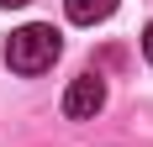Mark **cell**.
Segmentation results:
<instances>
[{
    "mask_svg": "<svg viewBox=\"0 0 153 147\" xmlns=\"http://www.w3.org/2000/svg\"><path fill=\"white\" fill-rule=\"evenodd\" d=\"M143 58L153 63V21H148V32H143Z\"/></svg>",
    "mask_w": 153,
    "mask_h": 147,
    "instance_id": "277c9868",
    "label": "cell"
},
{
    "mask_svg": "<svg viewBox=\"0 0 153 147\" xmlns=\"http://www.w3.org/2000/svg\"><path fill=\"white\" fill-rule=\"evenodd\" d=\"M100 105H106V79L100 74H79L74 84L63 89V116L69 121H95Z\"/></svg>",
    "mask_w": 153,
    "mask_h": 147,
    "instance_id": "7a4b0ae2",
    "label": "cell"
},
{
    "mask_svg": "<svg viewBox=\"0 0 153 147\" xmlns=\"http://www.w3.org/2000/svg\"><path fill=\"white\" fill-rule=\"evenodd\" d=\"M63 42H58V32L42 26V21H32V26L11 32V42H5V63H11L16 74H48L53 63H58Z\"/></svg>",
    "mask_w": 153,
    "mask_h": 147,
    "instance_id": "6da1fadb",
    "label": "cell"
},
{
    "mask_svg": "<svg viewBox=\"0 0 153 147\" xmlns=\"http://www.w3.org/2000/svg\"><path fill=\"white\" fill-rule=\"evenodd\" d=\"M63 11H69V21H79V26H95V21H106V16L116 11V0H63Z\"/></svg>",
    "mask_w": 153,
    "mask_h": 147,
    "instance_id": "3957f363",
    "label": "cell"
},
{
    "mask_svg": "<svg viewBox=\"0 0 153 147\" xmlns=\"http://www.w3.org/2000/svg\"><path fill=\"white\" fill-rule=\"evenodd\" d=\"M0 5H5V11H11V5H27V0H0Z\"/></svg>",
    "mask_w": 153,
    "mask_h": 147,
    "instance_id": "5b68a950",
    "label": "cell"
}]
</instances>
